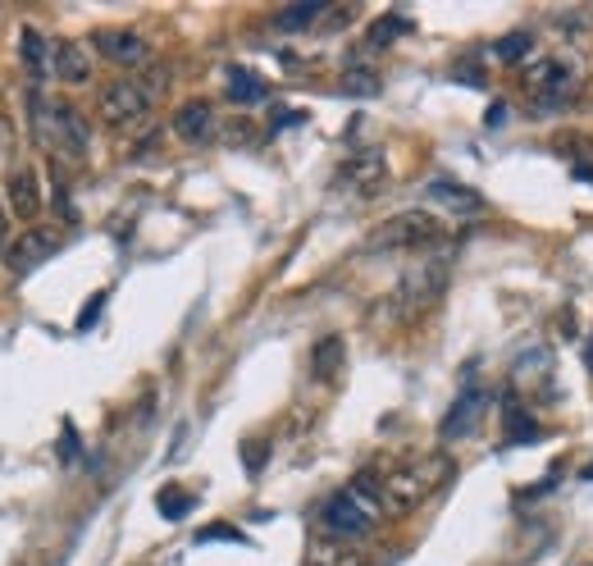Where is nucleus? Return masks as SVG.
Listing matches in <instances>:
<instances>
[{"mask_svg": "<svg viewBox=\"0 0 593 566\" xmlns=\"http://www.w3.org/2000/svg\"><path fill=\"white\" fill-rule=\"evenodd\" d=\"M33 128L37 142L64 160H87V151H92V128H87V115L74 101L33 97Z\"/></svg>", "mask_w": 593, "mask_h": 566, "instance_id": "f03ea898", "label": "nucleus"}, {"mask_svg": "<svg viewBox=\"0 0 593 566\" xmlns=\"http://www.w3.org/2000/svg\"><path fill=\"white\" fill-rule=\"evenodd\" d=\"M530 51H534V37H530V33H507V37L493 41V55H498L502 64H516V60H525Z\"/></svg>", "mask_w": 593, "mask_h": 566, "instance_id": "5701e85b", "label": "nucleus"}, {"mask_svg": "<svg viewBox=\"0 0 593 566\" xmlns=\"http://www.w3.org/2000/svg\"><path fill=\"white\" fill-rule=\"evenodd\" d=\"M306 566H365L361 549H343V543H315Z\"/></svg>", "mask_w": 593, "mask_h": 566, "instance_id": "aec40b11", "label": "nucleus"}, {"mask_svg": "<svg viewBox=\"0 0 593 566\" xmlns=\"http://www.w3.org/2000/svg\"><path fill=\"white\" fill-rule=\"evenodd\" d=\"M411 24L407 18H398V14H388V18H379L375 28H370V47H388V41H398V33H407Z\"/></svg>", "mask_w": 593, "mask_h": 566, "instance_id": "393cba45", "label": "nucleus"}, {"mask_svg": "<svg viewBox=\"0 0 593 566\" xmlns=\"http://www.w3.org/2000/svg\"><path fill=\"white\" fill-rule=\"evenodd\" d=\"M343 361H347V347H343V338H320L315 347H311V375L315 380H338V370H343Z\"/></svg>", "mask_w": 593, "mask_h": 566, "instance_id": "f3484780", "label": "nucleus"}, {"mask_svg": "<svg viewBox=\"0 0 593 566\" xmlns=\"http://www.w3.org/2000/svg\"><path fill=\"white\" fill-rule=\"evenodd\" d=\"M173 133H179L183 142L192 146H202L215 138V111H210V101H188L179 105V115H173Z\"/></svg>", "mask_w": 593, "mask_h": 566, "instance_id": "ddd939ff", "label": "nucleus"}, {"mask_svg": "<svg viewBox=\"0 0 593 566\" xmlns=\"http://www.w3.org/2000/svg\"><path fill=\"white\" fill-rule=\"evenodd\" d=\"M55 78L69 82V87H82L92 78V60H87V51L78 41H55Z\"/></svg>", "mask_w": 593, "mask_h": 566, "instance_id": "dca6fc26", "label": "nucleus"}, {"mask_svg": "<svg viewBox=\"0 0 593 566\" xmlns=\"http://www.w3.org/2000/svg\"><path fill=\"white\" fill-rule=\"evenodd\" d=\"M584 480H593V462H589V466H584Z\"/></svg>", "mask_w": 593, "mask_h": 566, "instance_id": "c756f323", "label": "nucleus"}, {"mask_svg": "<svg viewBox=\"0 0 593 566\" xmlns=\"http://www.w3.org/2000/svg\"><path fill=\"white\" fill-rule=\"evenodd\" d=\"M502 416H507V439H512V443H534V439H539V425L525 416L520 402H507V407H502Z\"/></svg>", "mask_w": 593, "mask_h": 566, "instance_id": "4be33fe9", "label": "nucleus"}, {"mask_svg": "<svg viewBox=\"0 0 593 566\" xmlns=\"http://www.w3.org/2000/svg\"><path fill=\"white\" fill-rule=\"evenodd\" d=\"M502 119H507V105H502V101H498V105H493V111H489V128H498Z\"/></svg>", "mask_w": 593, "mask_h": 566, "instance_id": "cd10ccee", "label": "nucleus"}, {"mask_svg": "<svg viewBox=\"0 0 593 566\" xmlns=\"http://www.w3.org/2000/svg\"><path fill=\"white\" fill-rule=\"evenodd\" d=\"M92 47L109 60V64H124V69H138V64H146V41L133 33V28H101L92 37Z\"/></svg>", "mask_w": 593, "mask_h": 566, "instance_id": "9b49d317", "label": "nucleus"}, {"mask_svg": "<svg viewBox=\"0 0 593 566\" xmlns=\"http://www.w3.org/2000/svg\"><path fill=\"white\" fill-rule=\"evenodd\" d=\"M443 283H448V266H443V260H425V266H415L398 283V293H392V301H398V316L411 320V316H421L425 307H434L438 293H443Z\"/></svg>", "mask_w": 593, "mask_h": 566, "instance_id": "6e6552de", "label": "nucleus"}, {"mask_svg": "<svg viewBox=\"0 0 593 566\" xmlns=\"http://www.w3.org/2000/svg\"><path fill=\"white\" fill-rule=\"evenodd\" d=\"M96 111L109 128H133L146 119L151 111V92H146V82L138 78H115V82H105L101 87V97H96Z\"/></svg>", "mask_w": 593, "mask_h": 566, "instance_id": "423d86ee", "label": "nucleus"}, {"mask_svg": "<svg viewBox=\"0 0 593 566\" xmlns=\"http://www.w3.org/2000/svg\"><path fill=\"white\" fill-rule=\"evenodd\" d=\"M266 97H270V82L266 78H256L252 69H229V101L256 105V101H266Z\"/></svg>", "mask_w": 593, "mask_h": 566, "instance_id": "a211bd4d", "label": "nucleus"}, {"mask_svg": "<svg viewBox=\"0 0 593 566\" xmlns=\"http://www.w3.org/2000/svg\"><path fill=\"white\" fill-rule=\"evenodd\" d=\"M315 18H324V5H320V0H301V5H288V10L274 14V28H283V33H301V28H311Z\"/></svg>", "mask_w": 593, "mask_h": 566, "instance_id": "6ab92c4d", "label": "nucleus"}, {"mask_svg": "<svg viewBox=\"0 0 593 566\" xmlns=\"http://www.w3.org/2000/svg\"><path fill=\"white\" fill-rule=\"evenodd\" d=\"M334 183L343 192H351V197H379V192L388 188V160H384V151L379 146H361V151H351V156L338 165L334 173Z\"/></svg>", "mask_w": 593, "mask_h": 566, "instance_id": "0eeeda50", "label": "nucleus"}, {"mask_svg": "<svg viewBox=\"0 0 593 566\" xmlns=\"http://www.w3.org/2000/svg\"><path fill=\"white\" fill-rule=\"evenodd\" d=\"M55 252H60V233H55V229H28L24 237H14L5 266H10L14 274H33L37 266H47Z\"/></svg>", "mask_w": 593, "mask_h": 566, "instance_id": "9d476101", "label": "nucleus"}, {"mask_svg": "<svg viewBox=\"0 0 593 566\" xmlns=\"http://www.w3.org/2000/svg\"><path fill=\"white\" fill-rule=\"evenodd\" d=\"M452 456L448 452H421V456H407L402 466H392L384 475V503L392 512H411L421 507L425 498H434L438 489H443L452 480Z\"/></svg>", "mask_w": 593, "mask_h": 566, "instance_id": "f257e3e1", "label": "nucleus"}, {"mask_svg": "<svg viewBox=\"0 0 593 566\" xmlns=\"http://www.w3.org/2000/svg\"><path fill=\"white\" fill-rule=\"evenodd\" d=\"M5 197H10V210L18 220H37L41 215V183H37V169H14L10 183H5Z\"/></svg>", "mask_w": 593, "mask_h": 566, "instance_id": "f8f14e48", "label": "nucleus"}, {"mask_svg": "<svg viewBox=\"0 0 593 566\" xmlns=\"http://www.w3.org/2000/svg\"><path fill=\"white\" fill-rule=\"evenodd\" d=\"M434 243H443V220L429 210H402L370 233V252H425Z\"/></svg>", "mask_w": 593, "mask_h": 566, "instance_id": "20e7f679", "label": "nucleus"}, {"mask_svg": "<svg viewBox=\"0 0 593 566\" xmlns=\"http://www.w3.org/2000/svg\"><path fill=\"white\" fill-rule=\"evenodd\" d=\"M485 411H489V394L485 388H466L456 402H452V411L443 416V425H438V434H443L448 443H456V439H470V434L479 429V421H485Z\"/></svg>", "mask_w": 593, "mask_h": 566, "instance_id": "1a4fd4ad", "label": "nucleus"}, {"mask_svg": "<svg viewBox=\"0 0 593 566\" xmlns=\"http://www.w3.org/2000/svg\"><path fill=\"white\" fill-rule=\"evenodd\" d=\"M196 539H202V543H210V539H233V543H247V535H243V530H233V526H210V530H202Z\"/></svg>", "mask_w": 593, "mask_h": 566, "instance_id": "a878e982", "label": "nucleus"}, {"mask_svg": "<svg viewBox=\"0 0 593 566\" xmlns=\"http://www.w3.org/2000/svg\"><path fill=\"white\" fill-rule=\"evenodd\" d=\"M18 55H24V69H28L37 82L55 74V47H51V41L41 37L37 28H24V33H18Z\"/></svg>", "mask_w": 593, "mask_h": 566, "instance_id": "2eb2a0df", "label": "nucleus"}, {"mask_svg": "<svg viewBox=\"0 0 593 566\" xmlns=\"http://www.w3.org/2000/svg\"><path fill=\"white\" fill-rule=\"evenodd\" d=\"M584 365L593 370V338H589V352H584Z\"/></svg>", "mask_w": 593, "mask_h": 566, "instance_id": "c85d7f7f", "label": "nucleus"}, {"mask_svg": "<svg viewBox=\"0 0 593 566\" xmlns=\"http://www.w3.org/2000/svg\"><path fill=\"white\" fill-rule=\"evenodd\" d=\"M375 520H379V512L375 507H365L357 493H351V485L347 489H338V493H328L324 498V507H320V526L334 535L338 543H351V539H365L370 530H375Z\"/></svg>", "mask_w": 593, "mask_h": 566, "instance_id": "39448f33", "label": "nucleus"}, {"mask_svg": "<svg viewBox=\"0 0 593 566\" xmlns=\"http://www.w3.org/2000/svg\"><path fill=\"white\" fill-rule=\"evenodd\" d=\"M192 503H196V498H192L188 489H179V485H165V489L156 493V507H160L165 520H183V516L192 512Z\"/></svg>", "mask_w": 593, "mask_h": 566, "instance_id": "412c9836", "label": "nucleus"}, {"mask_svg": "<svg viewBox=\"0 0 593 566\" xmlns=\"http://www.w3.org/2000/svg\"><path fill=\"white\" fill-rule=\"evenodd\" d=\"M429 197H434V202H443L452 215H479V210H485V197H479L475 188L448 179V173H438V179H429Z\"/></svg>", "mask_w": 593, "mask_h": 566, "instance_id": "4468645a", "label": "nucleus"}, {"mask_svg": "<svg viewBox=\"0 0 593 566\" xmlns=\"http://www.w3.org/2000/svg\"><path fill=\"white\" fill-rule=\"evenodd\" d=\"M343 92L347 97H375L379 92V74L375 69H347L343 74Z\"/></svg>", "mask_w": 593, "mask_h": 566, "instance_id": "b1692460", "label": "nucleus"}, {"mask_svg": "<svg viewBox=\"0 0 593 566\" xmlns=\"http://www.w3.org/2000/svg\"><path fill=\"white\" fill-rule=\"evenodd\" d=\"M101 307H105V293H96V297H92V307H82V316H78V330H87V324H92V320L101 316Z\"/></svg>", "mask_w": 593, "mask_h": 566, "instance_id": "bb28decb", "label": "nucleus"}, {"mask_svg": "<svg viewBox=\"0 0 593 566\" xmlns=\"http://www.w3.org/2000/svg\"><path fill=\"white\" fill-rule=\"evenodd\" d=\"M525 92H530V101L539 105V115H557L562 105H570V101H576V92H580L576 60H566V55L534 60L530 74H525Z\"/></svg>", "mask_w": 593, "mask_h": 566, "instance_id": "7ed1b4c3", "label": "nucleus"}, {"mask_svg": "<svg viewBox=\"0 0 593 566\" xmlns=\"http://www.w3.org/2000/svg\"><path fill=\"white\" fill-rule=\"evenodd\" d=\"M0 237H5V215H0Z\"/></svg>", "mask_w": 593, "mask_h": 566, "instance_id": "7c9ffc66", "label": "nucleus"}]
</instances>
